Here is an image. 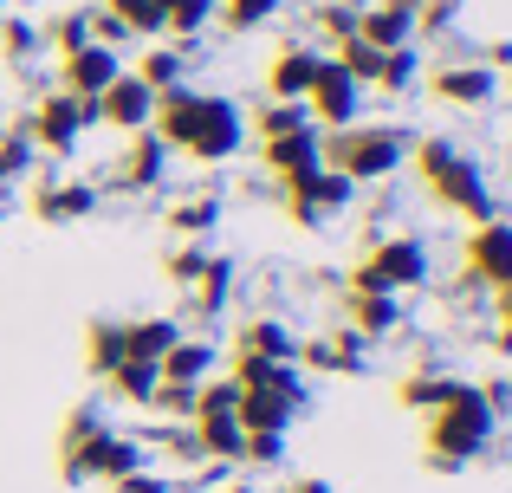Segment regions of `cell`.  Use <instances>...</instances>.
I'll use <instances>...</instances> for the list:
<instances>
[{
  "mask_svg": "<svg viewBox=\"0 0 512 493\" xmlns=\"http://www.w3.org/2000/svg\"><path fill=\"white\" fill-rule=\"evenodd\" d=\"M240 442H247V429H240L234 416H201V422H195L201 461H240Z\"/></svg>",
  "mask_w": 512,
  "mask_h": 493,
  "instance_id": "obj_28",
  "label": "cell"
},
{
  "mask_svg": "<svg viewBox=\"0 0 512 493\" xmlns=\"http://www.w3.org/2000/svg\"><path fill=\"white\" fill-rule=\"evenodd\" d=\"M0 13H7V0H0Z\"/></svg>",
  "mask_w": 512,
  "mask_h": 493,
  "instance_id": "obj_54",
  "label": "cell"
},
{
  "mask_svg": "<svg viewBox=\"0 0 512 493\" xmlns=\"http://www.w3.org/2000/svg\"><path fill=\"white\" fill-rule=\"evenodd\" d=\"M214 221H221V202L214 195H188V202L169 208V228L188 234V241H201V234H214Z\"/></svg>",
  "mask_w": 512,
  "mask_h": 493,
  "instance_id": "obj_31",
  "label": "cell"
},
{
  "mask_svg": "<svg viewBox=\"0 0 512 493\" xmlns=\"http://www.w3.org/2000/svg\"><path fill=\"white\" fill-rule=\"evenodd\" d=\"M454 20H461V0H422V13H415V39H422V33H448Z\"/></svg>",
  "mask_w": 512,
  "mask_h": 493,
  "instance_id": "obj_44",
  "label": "cell"
},
{
  "mask_svg": "<svg viewBox=\"0 0 512 493\" xmlns=\"http://www.w3.org/2000/svg\"><path fill=\"white\" fill-rule=\"evenodd\" d=\"M234 351L266 357V364H292L299 338H292V325H286V318H247V325H240V338H234Z\"/></svg>",
  "mask_w": 512,
  "mask_h": 493,
  "instance_id": "obj_23",
  "label": "cell"
},
{
  "mask_svg": "<svg viewBox=\"0 0 512 493\" xmlns=\"http://www.w3.org/2000/svg\"><path fill=\"white\" fill-rule=\"evenodd\" d=\"M292 364L299 370H331V377H363L370 370V357H363V338L357 331H344V338H312L292 351Z\"/></svg>",
  "mask_w": 512,
  "mask_h": 493,
  "instance_id": "obj_17",
  "label": "cell"
},
{
  "mask_svg": "<svg viewBox=\"0 0 512 493\" xmlns=\"http://www.w3.org/2000/svg\"><path fill=\"white\" fill-rule=\"evenodd\" d=\"M325 143V169H338L363 189V182H389L409 156V130L396 124H350V130H318Z\"/></svg>",
  "mask_w": 512,
  "mask_h": 493,
  "instance_id": "obj_4",
  "label": "cell"
},
{
  "mask_svg": "<svg viewBox=\"0 0 512 493\" xmlns=\"http://www.w3.org/2000/svg\"><path fill=\"white\" fill-rule=\"evenodd\" d=\"M91 124H98V104L72 98V91H52V98L33 104V117H26L20 137L33 143L39 156H78V143H85Z\"/></svg>",
  "mask_w": 512,
  "mask_h": 493,
  "instance_id": "obj_6",
  "label": "cell"
},
{
  "mask_svg": "<svg viewBox=\"0 0 512 493\" xmlns=\"http://www.w3.org/2000/svg\"><path fill=\"white\" fill-rule=\"evenodd\" d=\"M156 383H163V370H156V364H143V357H124V364L111 370V390L124 396V403H137V409H150Z\"/></svg>",
  "mask_w": 512,
  "mask_h": 493,
  "instance_id": "obj_30",
  "label": "cell"
},
{
  "mask_svg": "<svg viewBox=\"0 0 512 493\" xmlns=\"http://www.w3.org/2000/svg\"><path fill=\"white\" fill-rule=\"evenodd\" d=\"M467 279H480L493 292H512V221L493 215L467 234Z\"/></svg>",
  "mask_w": 512,
  "mask_h": 493,
  "instance_id": "obj_10",
  "label": "cell"
},
{
  "mask_svg": "<svg viewBox=\"0 0 512 493\" xmlns=\"http://www.w3.org/2000/svg\"><path fill=\"white\" fill-rule=\"evenodd\" d=\"M247 130L260 143H273V137H292V130H312V111H305V104H292V98H266L260 111L247 117Z\"/></svg>",
  "mask_w": 512,
  "mask_h": 493,
  "instance_id": "obj_27",
  "label": "cell"
},
{
  "mask_svg": "<svg viewBox=\"0 0 512 493\" xmlns=\"http://www.w3.org/2000/svg\"><path fill=\"white\" fill-rule=\"evenodd\" d=\"M26 208H33L46 228H72V221H85L91 208H98V189H91V182H39Z\"/></svg>",
  "mask_w": 512,
  "mask_h": 493,
  "instance_id": "obj_16",
  "label": "cell"
},
{
  "mask_svg": "<svg viewBox=\"0 0 512 493\" xmlns=\"http://www.w3.org/2000/svg\"><path fill=\"white\" fill-rule=\"evenodd\" d=\"M137 78L163 98V91H182L188 85V46H143V65Z\"/></svg>",
  "mask_w": 512,
  "mask_h": 493,
  "instance_id": "obj_25",
  "label": "cell"
},
{
  "mask_svg": "<svg viewBox=\"0 0 512 493\" xmlns=\"http://www.w3.org/2000/svg\"><path fill=\"white\" fill-rule=\"evenodd\" d=\"M214 7H221V0H169V33L175 39H195L201 26L214 20Z\"/></svg>",
  "mask_w": 512,
  "mask_h": 493,
  "instance_id": "obj_41",
  "label": "cell"
},
{
  "mask_svg": "<svg viewBox=\"0 0 512 493\" xmlns=\"http://www.w3.org/2000/svg\"><path fill=\"white\" fill-rule=\"evenodd\" d=\"M182 338V325L175 318H124V357H143V364H163V351Z\"/></svg>",
  "mask_w": 512,
  "mask_h": 493,
  "instance_id": "obj_24",
  "label": "cell"
},
{
  "mask_svg": "<svg viewBox=\"0 0 512 493\" xmlns=\"http://www.w3.org/2000/svg\"><path fill=\"white\" fill-rule=\"evenodd\" d=\"M318 26H325V39L338 46V39L357 33V7H344V0H331V7H318Z\"/></svg>",
  "mask_w": 512,
  "mask_h": 493,
  "instance_id": "obj_46",
  "label": "cell"
},
{
  "mask_svg": "<svg viewBox=\"0 0 512 493\" xmlns=\"http://www.w3.org/2000/svg\"><path fill=\"white\" fill-rule=\"evenodd\" d=\"M493 344H500V357H512V292H500V325H493Z\"/></svg>",
  "mask_w": 512,
  "mask_h": 493,
  "instance_id": "obj_50",
  "label": "cell"
},
{
  "mask_svg": "<svg viewBox=\"0 0 512 493\" xmlns=\"http://www.w3.org/2000/svg\"><path fill=\"white\" fill-rule=\"evenodd\" d=\"M137 468H150V455H143V442L137 435H117V429H104L98 442H78V448H65V481L72 487H85V481H124V474H137Z\"/></svg>",
  "mask_w": 512,
  "mask_h": 493,
  "instance_id": "obj_8",
  "label": "cell"
},
{
  "mask_svg": "<svg viewBox=\"0 0 512 493\" xmlns=\"http://www.w3.org/2000/svg\"><path fill=\"white\" fill-rule=\"evenodd\" d=\"M104 13H117V20L130 26V39L169 33V20H163V7H156V0H104Z\"/></svg>",
  "mask_w": 512,
  "mask_h": 493,
  "instance_id": "obj_33",
  "label": "cell"
},
{
  "mask_svg": "<svg viewBox=\"0 0 512 493\" xmlns=\"http://www.w3.org/2000/svg\"><path fill=\"white\" fill-rule=\"evenodd\" d=\"M305 409L299 403H286L279 390H240V403H234V422L247 435H292V422H299Z\"/></svg>",
  "mask_w": 512,
  "mask_h": 493,
  "instance_id": "obj_18",
  "label": "cell"
},
{
  "mask_svg": "<svg viewBox=\"0 0 512 493\" xmlns=\"http://www.w3.org/2000/svg\"><path fill=\"white\" fill-rule=\"evenodd\" d=\"M104 429H111V422H104V409H98V403H85V409H72V416H65V442H59V448H78V442H98Z\"/></svg>",
  "mask_w": 512,
  "mask_h": 493,
  "instance_id": "obj_42",
  "label": "cell"
},
{
  "mask_svg": "<svg viewBox=\"0 0 512 493\" xmlns=\"http://www.w3.org/2000/svg\"><path fill=\"white\" fill-rule=\"evenodd\" d=\"M124 72H130L124 52L98 46V39H91V46H78V52H65V65H59L65 91H72V98H85V104H98V98H104V91H111Z\"/></svg>",
  "mask_w": 512,
  "mask_h": 493,
  "instance_id": "obj_11",
  "label": "cell"
},
{
  "mask_svg": "<svg viewBox=\"0 0 512 493\" xmlns=\"http://www.w3.org/2000/svg\"><path fill=\"white\" fill-rule=\"evenodd\" d=\"M344 318H350V331L370 344V338H389V331H402L409 305H402L396 292H357V286H350V292H344Z\"/></svg>",
  "mask_w": 512,
  "mask_h": 493,
  "instance_id": "obj_14",
  "label": "cell"
},
{
  "mask_svg": "<svg viewBox=\"0 0 512 493\" xmlns=\"http://www.w3.org/2000/svg\"><path fill=\"white\" fill-rule=\"evenodd\" d=\"M33 163H39V150L20 137V130H7V137H0V189H7V182H26Z\"/></svg>",
  "mask_w": 512,
  "mask_h": 493,
  "instance_id": "obj_37",
  "label": "cell"
},
{
  "mask_svg": "<svg viewBox=\"0 0 512 493\" xmlns=\"http://www.w3.org/2000/svg\"><path fill=\"white\" fill-rule=\"evenodd\" d=\"M150 130L169 143V156H195V163H227V156L247 143V117L234 98H214V91H163L156 98Z\"/></svg>",
  "mask_w": 512,
  "mask_h": 493,
  "instance_id": "obj_1",
  "label": "cell"
},
{
  "mask_svg": "<svg viewBox=\"0 0 512 493\" xmlns=\"http://www.w3.org/2000/svg\"><path fill=\"white\" fill-rule=\"evenodd\" d=\"M292 493H338L331 481H318V474H305V481H292Z\"/></svg>",
  "mask_w": 512,
  "mask_h": 493,
  "instance_id": "obj_51",
  "label": "cell"
},
{
  "mask_svg": "<svg viewBox=\"0 0 512 493\" xmlns=\"http://www.w3.org/2000/svg\"><path fill=\"white\" fill-rule=\"evenodd\" d=\"M318 65H325V52H318V46H286L273 65H266V98H292V104H305V91H312Z\"/></svg>",
  "mask_w": 512,
  "mask_h": 493,
  "instance_id": "obj_19",
  "label": "cell"
},
{
  "mask_svg": "<svg viewBox=\"0 0 512 493\" xmlns=\"http://www.w3.org/2000/svg\"><path fill=\"white\" fill-rule=\"evenodd\" d=\"M0 215H7V202H0Z\"/></svg>",
  "mask_w": 512,
  "mask_h": 493,
  "instance_id": "obj_55",
  "label": "cell"
},
{
  "mask_svg": "<svg viewBox=\"0 0 512 493\" xmlns=\"http://www.w3.org/2000/svg\"><path fill=\"white\" fill-rule=\"evenodd\" d=\"M331 59H338L363 91H376V72H383V52H376V46H363V39L350 33V39H338V52H331Z\"/></svg>",
  "mask_w": 512,
  "mask_h": 493,
  "instance_id": "obj_35",
  "label": "cell"
},
{
  "mask_svg": "<svg viewBox=\"0 0 512 493\" xmlns=\"http://www.w3.org/2000/svg\"><path fill=\"white\" fill-rule=\"evenodd\" d=\"M357 39L376 52H396V46H415V13L389 7V0H376V7L357 13Z\"/></svg>",
  "mask_w": 512,
  "mask_h": 493,
  "instance_id": "obj_21",
  "label": "cell"
},
{
  "mask_svg": "<svg viewBox=\"0 0 512 493\" xmlns=\"http://www.w3.org/2000/svg\"><path fill=\"white\" fill-rule=\"evenodd\" d=\"M480 403H487L493 416H512V377H506V370H500V377H487V383H480Z\"/></svg>",
  "mask_w": 512,
  "mask_h": 493,
  "instance_id": "obj_48",
  "label": "cell"
},
{
  "mask_svg": "<svg viewBox=\"0 0 512 493\" xmlns=\"http://www.w3.org/2000/svg\"><path fill=\"white\" fill-rule=\"evenodd\" d=\"M500 435V416L480 403V383H448L441 409H428V468L435 474H461L467 461H480Z\"/></svg>",
  "mask_w": 512,
  "mask_h": 493,
  "instance_id": "obj_2",
  "label": "cell"
},
{
  "mask_svg": "<svg viewBox=\"0 0 512 493\" xmlns=\"http://www.w3.org/2000/svg\"><path fill=\"white\" fill-rule=\"evenodd\" d=\"M221 493H253V487H221Z\"/></svg>",
  "mask_w": 512,
  "mask_h": 493,
  "instance_id": "obj_53",
  "label": "cell"
},
{
  "mask_svg": "<svg viewBox=\"0 0 512 493\" xmlns=\"http://www.w3.org/2000/svg\"><path fill=\"white\" fill-rule=\"evenodd\" d=\"M240 461H247V468H286V435H247V442H240Z\"/></svg>",
  "mask_w": 512,
  "mask_h": 493,
  "instance_id": "obj_43",
  "label": "cell"
},
{
  "mask_svg": "<svg viewBox=\"0 0 512 493\" xmlns=\"http://www.w3.org/2000/svg\"><path fill=\"white\" fill-rule=\"evenodd\" d=\"M214 357H221V351H214L208 338H188V331H182V338L163 351L156 370H163V383H214Z\"/></svg>",
  "mask_w": 512,
  "mask_h": 493,
  "instance_id": "obj_22",
  "label": "cell"
},
{
  "mask_svg": "<svg viewBox=\"0 0 512 493\" xmlns=\"http://www.w3.org/2000/svg\"><path fill=\"white\" fill-rule=\"evenodd\" d=\"M39 46H46V33H39L33 20H13V13H0V52H7V59H33Z\"/></svg>",
  "mask_w": 512,
  "mask_h": 493,
  "instance_id": "obj_40",
  "label": "cell"
},
{
  "mask_svg": "<svg viewBox=\"0 0 512 493\" xmlns=\"http://www.w3.org/2000/svg\"><path fill=\"white\" fill-rule=\"evenodd\" d=\"M117 493H175V481H169V474L137 468V474H124V481H117Z\"/></svg>",
  "mask_w": 512,
  "mask_h": 493,
  "instance_id": "obj_49",
  "label": "cell"
},
{
  "mask_svg": "<svg viewBox=\"0 0 512 493\" xmlns=\"http://www.w3.org/2000/svg\"><path fill=\"white\" fill-rule=\"evenodd\" d=\"M150 117H156V91L143 85L137 72H124L111 91L98 98V124H117V130H150Z\"/></svg>",
  "mask_w": 512,
  "mask_h": 493,
  "instance_id": "obj_15",
  "label": "cell"
},
{
  "mask_svg": "<svg viewBox=\"0 0 512 493\" xmlns=\"http://www.w3.org/2000/svg\"><path fill=\"white\" fill-rule=\"evenodd\" d=\"M227 292H234V260L208 253V273L195 279V305L201 312H227Z\"/></svg>",
  "mask_w": 512,
  "mask_h": 493,
  "instance_id": "obj_34",
  "label": "cell"
},
{
  "mask_svg": "<svg viewBox=\"0 0 512 493\" xmlns=\"http://www.w3.org/2000/svg\"><path fill=\"white\" fill-rule=\"evenodd\" d=\"M46 46H59V59H65V52H78V46H91V7L59 13V20L46 26Z\"/></svg>",
  "mask_w": 512,
  "mask_h": 493,
  "instance_id": "obj_38",
  "label": "cell"
},
{
  "mask_svg": "<svg viewBox=\"0 0 512 493\" xmlns=\"http://www.w3.org/2000/svg\"><path fill=\"white\" fill-rule=\"evenodd\" d=\"M279 7H286V0H221V26L227 33H260L266 20H279Z\"/></svg>",
  "mask_w": 512,
  "mask_h": 493,
  "instance_id": "obj_32",
  "label": "cell"
},
{
  "mask_svg": "<svg viewBox=\"0 0 512 493\" xmlns=\"http://www.w3.org/2000/svg\"><path fill=\"white\" fill-rule=\"evenodd\" d=\"M389 7H402V13H422V0H389Z\"/></svg>",
  "mask_w": 512,
  "mask_h": 493,
  "instance_id": "obj_52",
  "label": "cell"
},
{
  "mask_svg": "<svg viewBox=\"0 0 512 493\" xmlns=\"http://www.w3.org/2000/svg\"><path fill=\"white\" fill-rule=\"evenodd\" d=\"M163 176H169V143L156 137V130H130L124 182H130V189H163Z\"/></svg>",
  "mask_w": 512,
  "mask_h": 493,
  "instance_id": "obj_20",
  "label": "cell"
},
{
  "mask_svg": "<svg viewBox=\"0 0 512 493\" xmlns=\"http://www.w3.org/2000/svg\"><path fill=\"white\" fill-rule=\"evenodd\" d=\"M195 403H201V383H156L150 409L169 422H195Z\"/></svg>",
  "mask_w": 512,
  "mask_h": 493,
  "instance_id": "obj_36",
  "label": "cell"
},
{
  "mask_svg": "<svg viewBox=\"0 0 512 493\" xmlns=\"http://www.w3.org/2000/svg\"><path fill=\"white\" fill-rule=\"evenodd\" d=\"M448 370H435V364H422V370H409V377L396 383V403L402 409H441V396H448Z\"/></svg>",
  "mask_w": 512,
  "mask_h": 493,
  "instance_id": "obj_29",
  "label": "cell"
},
{
  "mask_svg": "<svg viewBox=\"0 0 512 493\" xmlns=\"http://www.w3.org/2000/svg\"><path fill=\"white\" fill-rule=\"evenodd\" d=\"M124 364V318H91L85 331V370L91 377H111Z\"/></svg>",
  "mask_w": 512,
  "mask_h": 493,
  "instance_id": "obj_26",
  "label": "cell"
},
{
  "mask_svg": "<svg viewBox=\"0 0 512 493\" xmlns=\"http://www.w3.org/2000/svg\"><path fill=\"white\" fill-rule=\"evenodd\" d=\"M363 98H370V91H363L357 78H350L344 65L325 52L312 91H305V111H312V124H318V130H350V124H363Z\"/></svg>",
  "mask_w": 512,
  "mask_h": 493,
  "instance_id": "obj_9",
  "label": "cell"
},
{
  "mask_svg": "<svg viewBox=\"0 0 512 493\" xmlns=\"http://www.w3.org/2000/svg\"><path fill=\"white\" fill-rule=\"evenodd\" d=\"M91 39L98 46H111V52H124V39H130V26L117 20V13H104V7H91Z\"/></svg>",
  "mask_w": 512,
  "mask_h": 493,
  "instance_id": "obj_47",
  "label": "cell"
},
{
  "mask_svg": "<svg viewBox=\"0 0 512 493\" xmlns=\"http://www.w3.org/2000/svg\"><path fill=\"white\" fill-rule=\"evenodd\" d=\"M409 156H415V169H422L428 195H435L441 208H454V215H474V221H493V189H487L480 163L461 150V143L422 137V143H409Z\"/></svg>",
  "mask_w": 512,
  "mask_h": 493,
  "instance_id": "obj_3",
  "label": "cell"
},
{
  "mask_svg": "<svg viewBox=\"0 0 512 493\" xmlns=\"http://www.w3.org/2000/svg\"><path fill=\"white\" fill-rule=\"evenodd\" d=\"M350 208H357V182L338 176V169H318V176H305V182H286V221L305 228V234L331 228L338 215H350Z\"/></svg>",
  "mask_w": 512,
  "mask_h": 493,
  "instance_id": "obj_7",
  "label": "cell"
},
{
  "mask_svg": "<svg viewBox=\"0 0 512 493\" xmlns=\"http://www.w3.org/2000/svg\"><path fill=\"white\" fill-rule=\"evenodd\" d=\"M428 98L435 104H454V111H480V104L500 98V72L493 65H441V72H428Z\"/></svg>",
  "mask_w": 512,
  "mask_h": 493,
  "instance_id": "obj_12",
  "label": "cell"
},
{
  "mask_svg": "<svg viewBox=\"0 0 512 493\" xmlns=\"http://www.w3.org/2000/svg\"><path fill=\"white\" fill-rule=\"evenodd\" d=\"M201 273H208V253H201V247H175L169 253V279H175V286H195Z\"/></svg>",
  "mask_w": 512,
  "mask_h": 493,
  "instance_id": "obj_45",
  "label": "cell"
},
{
  "mask_svg": "<svg viewBox=\"0 0 512 493\" xmlns=\"http://www.w3.org/2000/svg\"><path fill=\"white\" fill-rule=\"evenodd\" d=\"M260 163L273 169L279 182H305V176H318V169H325V143H318V124H312V130H292V137L260 143Z\"/></svg>",
  "mask_w": 512,
  "mask_h": 493,
  "instance_id": "obj_13",
  "label": "cell"
},
{
  "mask_svg": "<svg viewBox=\"0 0 512 493\" xmlns=\"http://www.w3.org/2000/svg\"><path fill=\"white\" fill-rule=\"evenodd\" d=\"M428 279H435V260H428L422 234H383V241H370L363 260L350 266V286L357 292H396V299L422 292Z\"/></svg>",
  "mask_w": 512,
  "mask_h": 493,
  "instance_id": "obj_5",
  "label": "cell"
},
{
  "mask_svg": "<svg viewBox=\"0 0 512 493\" xmlns=\"http://www.w3.org/2000/svg\"><path fill=\"white\" fill-rule=\"evenodd\" d=\"M415 78H422V59H415V46H396V52H383V72H376V91H409Z\"/></svg>",
  "mask_w": 512,
  "mask_h": 493,
  "instance_id": "obj_39",
  "label": "cell"
}]
</instances>
